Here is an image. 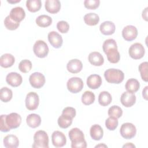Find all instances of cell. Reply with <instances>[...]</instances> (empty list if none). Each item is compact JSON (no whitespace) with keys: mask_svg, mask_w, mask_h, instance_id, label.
Here are the masks:
<instances>
[{"mask_svg":"<svg viewBox=\"0 0 148 148\" xmlns=\"http://www.w3.org/2000/svg\"><path fill=\"white\" fill-rule=\"evenodd\" d=\"M90 134L93 140H99L102 139L103 135V129L98 124L92 125L90 128Z\"/></svg>","mask_w":148,"mask_h":148,"instance_id":"obj_23","label":"cell"},{"mask_svg":"<svg viewBox=\"0 0 148 148\" xmlns=\"http://www.w3.org/2000/svg\"><path fill=\"white\" fill-rule=\"evenodd\" d=\"M120 101L122 105L125 107H131L136 102V96L134 93L125 91L121 94Z\"/></svg>","mask_w":148,"mask_h":148,"instance_id":"obj_14","label":"cell"},{"mask_svg":"<svg viewBox=\"0 0 148 148\" xmlns=\"http://www.w3.org/2000/svg\"><path fill=\"white\" fill-rule=\"evenodd\" d=\"M88 61L94 66H101L104 62V58L102 54L97 51H93L89 54L88 57Z\"/></svg>","mask_w":148,"mask_h":148,"instance_id":"obj_20","label":"cell"},{"mask_svg":"<svg viewBox=\"0 0 148 148\" xmlns=\"http://www.w3.org/2000/svg\"><path fill=\"white\" fill-rule=\"evenodd\" d=\"M123 147H135V146L132 143H127L123 146Z\"/></svg>","mask_w":148,"mask_h":148,"instance_id":"obj_47","label":"cell"},{"mask_svg":"<svg viewBox=\"0 0 148 148\" xmlns=\"http://www.w3.org/2000/svg\"><path fill=\"white\" fill-rule=\"evenodd\" d=\"M6 83L14 87L19 86L23 82L22 76L17 72H10L6 77Z\"/></svg>","mask_w":148,"mask_h":148,"instance_id":"obj_13","label":"cell"},{"mask_svg":"<svg viewBox=\"0 0 148 148\" xmlns=\"http://www.w3.org/2000/svg\"><path fill=\"white\" fill-rule=\"evenodd\" d=\"M147 88H148V86H146L142 91L143 98L146 100L147 99Z\"/></svg>","mask_w":148,"mask_h":148,"instance_id":"obj_45","label":"cell"},{"mask_svg":"<svg viewBox=\"0 0 148 148\" xmlns=\"http://www.w3.org/2000/svg\"><path fill=\"white\" fill-rule=\"evenodd\" d=\"M147 9H148L147 7L145 9V10H143V12H142V17L146 21H147Z\"/></svg>","mask_w":148,"mask_h":148,"instance_id":"obj_46","label":"cell"},{"mask_svg":"<svg viewBox=\"0 0 148 148\" xmlns=\"http://www.w3.org/2000/svg\"><path fill=\"white\" fill-rule=\"evenodd\" d=\"M36 24L40 27H47L50 26L52 23V18L51 17L47 15L42 14L36 18Z\"/></svg>","mask_w":148,"mask_h":148,"instance_id":"obj_30","label":"cell"},{"mask_svg":"<svg viewBox=\"0 0 148 148\" xmlns=\"http://www.w3.org/2000/svg\"><path fill=\"white\" fill-rule=\"evenodd\" d=\"M138 35L137 28L132 25L125 26L122 31V36L127 41H132L136 39Z\"/></svg>","mask_w":148,"mask_h":148,"instance_id":"obj_12","label":"cell"},{"mask_svg":"<svg viewBox=\"0 0 148 148\" xmlns=\"http://www.w3.org/2000/svg\"><path fill=\"white\" fill-rule=\"evenodd\" d=\"M20 0H18V1H8V2H9V3H16V2H20Z\"/></svg>","mask_w":148,"mask_h":148,"instance_id":"obj_49","label":"cell"},{"mask_svg":"<svg viewBox=\"0 0 148 148\" xmlns=\"http://www.w3.org/2000/svg\"><path fill=\"white\" fill-rule=\"evenodd\" d=\"M45 9L50 13H57L61 9V2L58 0H47L45 1Z\"/></svg>","mask_w":148,"mask_h":148,"instance_id":"obj_19","label":"cell"},{"mask_svg":"<svg viewBox=\"0 0 148 148\" xmlns=\"http://www.w3.org/2000/svg\"><path fill=\"white\" fill-rule=\"evenodd\" d=\"M83 82L82 79L78 77H72L70 78L66 83L68 90L72 93H77L83 88Z\"/></svg>","mask_w":148,"mask_h":148,"instance_id":"obj_5","label":"cell"},{"mask_svg":"<svg viewBox=\"0 0 148 148\" xmlns=\"http://www.w3.org/2000/svg\"><path fill=\"white\" fill-rule=\"evenodd\" d=\"M62 114H66L73 119L76 116V110L72 107H66L62 110Z\"/></svg>","mask_w":148,"mask_h":148,"instance_id":"obj_44","label":"cell"},{"mask_svg":"<svg viewBox=\"0 0 148 148\" xmlns=\"http://www.w3.org/2000/svg\"><path fill=\"white\" fill-rule=\"evenodd\" d=\"M39 103V98L37 93L35 92H28L25 98V106L29 110L37 109Z\"/></svg>","mask_w":148,"mask_h":148,"instance_id":"obj_8","label":"cell"},{"mask_svg":"<svg viewBox=\"0 0 148 148\" xmlns=\"http://www.w3.org/2000/svg\"><path fill=\"white\" fill-rule=\"evenodd\" d=\"M68 135L71 141V147L86 148L87 147V143L84 139V134L79 128H72L69 131Z\"/></svg>","mask_w":148,"mask_h":148,"instance_id":"obj_1","label":"cell"},{"mask_svg":"<svg viewBox=\"0 0 148 148\" xmlns=\"http://www.w3.org/2000/svg\"><path fill=\"white\" fill-rule=\"evenodd\" d=\"M35 54L39 58H45L49 53V47L47 43L42 40L36 41L33 47Z\"/></svg>","mask_w":148,"mask_h":148,"instance_id":"obj_4","label":"cell"},{"mask_svg":"<svg viewBox=\"0 0 148 148\" xmlns=\"http://www.w3.org/2000/svg\"><path fill=\"white\" fill-rule=\"evenodd\" d=\"M145 53L144 47L141 43H135L132 44L128 50L130 56L134 60H139L142 58Z\"/></svg>","mask_w":148,"mask_h":148,"instance_id":"obj_7","label":"cell"},{"mask_svg":"<svg viewBox=\"0 0 148 148\" xmlns=\"http://www.w3.org/2000/svg\"><path fill=\"white\" fill-rule=\"evenodd\" d=\"M95 95L91 91H86L82 95V102L85 105H90L95 101Z\"/></svg>","mask_w":148,"mask_h":148,"instance_id":"obj_34","label":"cell"},{"mask_svg":"<svg viewBox=\"0 0 148 148\" xmlns=\"http://www.w3.org/2000/svg\"><path fill=\"white\" fill-rule=\"evenodd\" d=\"M118 124H119L118 120L117 119L114 117H109L105 121L106 127L110 131L114 130L117 127Z\"/></svg>","mask_w":148,"mask_h":148,"instance_id":"obj_39","label":"cell"},{"mask_svg":"<svg viewBox=\"0 0 148 148\" xmlns=\"http://www.w3.org/2000/svg\"><path fill=\"white\" fill-rule=\"evenodd\" d=\"M115 25L110 21H106L103 22L99 26L101 32L105 35H112L115 31Z\"/></svg>","mask_w":148,"mask_h":148,"instance_id":"obj_21","label":"cell"},{"mask_svg":"<svg viewBox=\"0 0 148 148\" xmlns=\"http://www.w3.org/2000/svg\"><path fill=\"white\" fill-rule=\"evenodd\" d=\"M32 147L34 148L49 147V136L45 131L39 130L35 133Z\"/></svg>","mask_w":148,"mask_h":148,"instance_id":"obj_3","label":"cell"},{"mask_svg":"<svg viewBox=\"0 0 148 148\" xmlns=\"http://www.w3.org/2000/svg\"><path fill=\"white\" fill-rule=\"evenodd\" d=\"M9 16L14 21L20 23L25 18V13L23 8L17 6L13 8L10 10Z\"/></svg>","mask_w":148,"mask_h":148,"instance_id":"obj_16","label":"cell"},{"mask_svg":"<svg viewBox=\"0 0 148 148\" xmlns=\"http://www.w3.org/2000/svg\"><path fill=\"white\" fill-rule=\"evenodd\" d=\"M3 145L6 148H16L19 145V140L14 135H8L3 138Z\"/></svg>","mask_w":148,"mask_h":148,"instance_id":"obj_22","label":"cell"},{"mask_svg":"<svg viewBox=\"0 0 148 148\" xmlns=\"http://www.w3.org/2000/svg\"><path fill=\"white\" fill-rule=\"evenodd\" d=\"M53 145L56 147H63L66 145V138L65 135L61 131H55L51 135Z\"/></svg>","mask_w":148,"mask_h":148,"instance_id":"obj_11","label":"cell"},{"mask_svg":"<svg viewBox=\"0 0 148 148\" xmlns=\"http://www.w3.org/2000/svg\"><path fill=\"white\" fill-rule=\"evenodd\" d=\"M27 125L33 128L39 127L41 123V118L39 115L35 113H31L27 116L26 119Z\"/></svg>","mask_w":148,"mask_h":148,"instance_id":"obj_25","label":"cell"},{"mask_svg":"<svg viewBox=\"0 0 148 148\" xmlns=\"http://www.w3.org/2000/svg\"><path fill=\"white\" fill-rule=\"evenodd\" d=\"M4 25L8 29L13 31L19 27L20 23L14 21L9 15L4 20Z\"/></svg>","mask_w":148,"mask_h":148,"instance_id":"obj_36","label":"cell"},{"mask_svg":"<svg viewBox=\"0 0 148 148\" xmlns=\"http://www.w3.org/2000/svg\"><path fill=\"white\" fill-rule=\"evenodd\" d=\"M45 77L40 72H34L29 76V82L31 86L35 88H40L45 83Z\"/></svg>","mask_w":148,"mask_h":148,"instance_id":"obj_9","label":"cell"},{"mask_svg":"<svg viewBox=\"0 0 148 148\" xmlns=\"http://www.w3.org/2000/svg\"><path fill=\"white\" fill-rule=\"evenodd\" d=\"M104 77L108 83L119 84L123 81L124 74L120 69L110 68L105 71Z\"/></svg>","mask_w":148,"mask_h":148,"instance_id":"obj_2","label":"cell"},{"mask_svg":"<svg viewBox=\"0 0 148 148\" xmlns=\"http://www.w3.org/2000/svg\"><path fill=\"white\" fill-rule=\"evenodd\" d=\"M12 96L13 92L10 88L5 87L0 90V99L2 102H9L12 99Z\"/></svg>","mask_w":148,"mask_h":148,"instance_id":"obj_33","label":"cell"},{"mask_svg":"<svg viewBox=\"0 0 148 148\" xmlns=\"http://www.w3.org/2000/svg\"><path fill=\"white\" fill-rule=\"evenodd\" d=\"M42 6L40 0H28L26 1V7L31 12H36L40 10Z\"/></svg>","mask_w":148,"mask_h":148,"instance_id":"obj_32","label":"cell"},{"mask_svg":"<svg viewBox=\"0 0 148 148\" xmlns=\"http://www.w3.org/2000/svg\"><path fill=\"white\" fill-rule=\"evenodd\" d=\"M107 147V146L106 145H104V144H99V145H97V146H95V147Z\"/></svg>","mask_w":148,"mask_h":148,"instance_id":"obj_48","label":"cell"},{"mask_svg":"<svg viewBox=\"0 0 148 148\" xmlns=\"http://www.w3.org/2000/svg\"><path fill=\"white\" fill-rule=\"evenodd\" d=\"M83 18L85 23L90 26L97 25L99 21V16L95 13H87L84 15Z\"/></svg>","mask_w":148,"mask_h":148,"instance_id":"obj_29","label":"cell"},{"mask_svg":"<svg viewBox=\"0 0 148 148\" xmlns=\"http://www.w3.org/2000/svg\"><path fill=\"white\" fill-rule=\"evenodd\" d=\"M99 0H85L84 5L86 8L88 9L94 10L99 6Z\"/></svg>","mask_w":148,"mask_h":148,"instance_id":"obj_41","label":"cell"},{"mask_svg":"<svg viewBox=\"0 0 148 148\" xmlns=\"http://www.w3.org/2000/svg\"><path fill=\"white\" fill-rule=\"evenodd\" d=\"M113 48L117 49V45L116 42L114 39H108L104 41V42L102 45V49H103V51H104L105 53L109 50L113 49Z\"/></svg>","mask_w":148,"mask_h":148,"instance_id":"obj_40","label":"cell"},{"mask_svg":"<svg viewBox=\"0 0 148 148\" xmlns=\"http://www.w3.org/2000/svg\"><path fill=\"white\" fill-rule=\"evenodd\" d=\"M148 63L147 62H142L139 65V71L140 73V76L142 80L146 82L148 81V74H147V70H148Z\"/></svg>","mask_w":148,"mask_h":148,"instance_id":"obj_38","label":"cell"},{"mask_svg":"<svg viewBox=\"0 0 148 148\" xmlns=\"http://www.w3.org/2000/svg\"><path fill=\"white\" fill-rule=\"evenodd\" d=\"M6 123L10 129H15L21 124V117L17 113H11L6 116Z\"/></svg>","mask_w":148,"mask_h":148,"instance_id":"obj_10","label":"cell"},{"mask_svg":"<svg viewBox=\"0 0 148 148\" xmlns=\"http://www.w3.org/2000/svg\"><path fill=\"white\" fill-rule=\"evenodd\" d=\"M82 62L78 59H72L66 65L67 70L72 73H77L82 71Z\"/></svg>","mask_w":148,"mask_h":148,"instance_id":"obj_18","label":"cell"},{"mask_svg":"<svg viewBox=\"0 0 148 148\" xmlns=\"http://www.w3.org/2000/svg\"><path fill=\"white\" fill-rule=\"evenodd\" d=\"M32 68V63L31 62L27 59L22 60L18 65L19 70L23 73H28L29 72Z\"/></svg>","mask_w":148,"mask_h":148,"instance_id":"obj_37","label":"cell"},{"mask_svg":"<svg viewBox=\"0 0 148 148\" xmlns=\"http://www.w3.org/2000/svg\"><path fill=\"white\" fill-rule=\"evenodd\" d=\"M6 114H2L1 116V131L2 132H8L11 129L7 125L6 123Z\"/></svg>","mask_w":148,"mask_h":148,"instance_id":"obj_43","label":"cell"},{"mask_svg":"<svg viewBox=\"0 0 148 148\" xmlns=\"http://www.w3.org/2000/svg\"><path fill=\"white\" fill-rule=\"evenodd\" d=\"M108 113L109 117H114L118 119L122 116L123 110L119 106L113 105L108 109Z\"/></svg>","mask_w":148,"mask_h":148,"instance_id":"obj_35","label":"cell"},{"mask_svg":"<svg viewBox=\"0 0 148 148\" xmlns=\"http://www.w3.org/2000/svg\"><path fill=\"white\" fill-rule=\"evenodd\" d=\"M48 40L50 45L56 49L61 47L63 43L61 35L56 31H51L48 34Z\"/></svg>","mask_w":148,"mask_h":148,"instance_id":"obj_15","label":"cell"},{"mask_svg":"<svg viewBox=\"0 0 148 148\" xmlns=\"http://www.w3.org/2000/svg\"><path fill=\"white\" fill-rule=\"evenodd\" d=\"M120 132L123 138L126 139H130L135 136L136 129L133 124L131 123H125L121 125Z\"/></svg>","mask_w":148,"mask_h":148,"instance_id":"obj_6","label":"cell"},{"mask_svg":"<svg viewBox=\"0 0 148 148\" xmlns=\"http://www.w3.org/2000/svg\"><path fill=\"white\" fill-rule=\"evenodd\" d=\"M57 28L58 30L62 34L66 33L69 29V24L65 21H60L57 24Z\"/></svg>","mask_w":148,"mask_h":148,"instance_id":"obj_42","label":"cell"},{"mask_svg":"<svg viewBox=\"0 0 148 148\" xmlns=\"http://www.w3.org/2000/svg\"><path fill=\"white\" fill-rule=\"evenodd\" d=\"M112 100L111 94L106 91H103L100 92L98 96V102L103 106L109 105Z\"/></svg>","mask_w":148,"mask_h":148,"instance_id":"obj_28","label":"cell"},{"mask_svg":"<svg viewBox=\"0 0 148 148\" xmlns=\"http://www.w3.org/2000/svg\"><path fill=\"white\" fill-rule=\"evenodd\" d=\"M15 61L14 56L9 53H5L0 58V65L2 67L7 68L12 66Z\"/></svg>","mask_w":148,"mask_h":148,"instance_id":"obj_24","label":"cell"},{"mask_svg":"<svg viewBox=\"0 0 148 148\" xmlns=\"http://www.w3.org/2000/svg\"><path fill=\"white\" fill-rule=\"evenodd\" d=\"M140 87V84L138 80L131 78L128 79L125 85V88L126 90L131 93H135L137 92Z\"/></svg>","mask_w":148,"mask_h":148,"instance_id":"obj_26","label":"cell"},{"mask_svg":"<svg viewBox=\"0 0 148 148\" xmlns=\"http://www.w3.org/2000/svg\"><path fill=\"white\" fill-rule=\"evenodd\" d=\"M72 120H73V118H72L71 117H70L66 114H62L58 117L57 123L60 128H67L72 124Z\"/></svg>","mask_w":148,"mask_h":148,"instance_id":"obj_31","label":"cell"},{"mask_svg":"<svg viewBox=\"0 0 148 148\" xmlns=\"http://www.w3.org/2000/svg\"><path fill=\"white\" fill-rule=\"evenodd\" d=\"M105 54L107 56L108 60L113 64L117 63L120 58V55L117 48H113L107 51Z\"/></svg>","mask_w":148,"mask_h":148,"instance_id":"obj_27","label":"cell"},{"mask_svg":"<svg viewBox=\"0 0 148 148\" xmlns=\"http://www.w3.org/2000/svg\"><path fill=\"white\" fill-rule=\"evenodd\" d=\"M102 84L101 77L97 74L90 75L87 79V85L91 89L98 88Z\"/></svg>","mask_w":148,"mask_h":148,"instance_id":"obj_17","label":"cell"}]
</instances>
